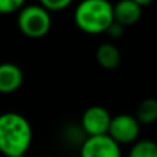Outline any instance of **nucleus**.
Returning <instances> with one entry per match:
<instances>
[{
    "mask_svg": "<svg viewBox=\"0 0 157 157\" xmlns=\"http://www.w3.org/2000/svg\"><path fill=\"white\" fill-rule=\"evenodd\" d=\"M32 138V127L22 114L15 112L0 114V153L6 157L25 156Z\"/></svg>",
    "mask_w": 157,
    "mask_h": 157,
    "instance_id": "obj_1",
    "label": "nucleus"
},
{
    "mask_svg": "<svg viewBox=\"0 0 157 157\" xmlns=\"http://www.w3.org/2000/svg\"><path fill=\"white\" fill-rule=\"evenodd\" d=\"M113 22V4L109 0H81L75 10V24L88 35L105 33Z\"/></svg>",
    "mask_w": 157,
    "mask_h": 157,
    "instance_id": "obj_2",
    "label": "nucleus"
},
{
    "mask_svg": "<svg viewBox=\"0 0 157 157\" xmlns=\"http://www.w3.org/2000/svg\"><path fill=\"white\" fill-rule=\"evenodd\" d=\"M21 33L30 39H40L51 29V14L40 4H29L18 11L17 19Z\"/></svg>",
    "mask_w": 157,
    "mask_h": 157,
    "instance_id": "obj_3",
    "label": "nucleus"
},
{
    "mask_svg": "<svg viewBox=\"0 0 157 157\" xmlns=\"http://www.w3.org/2000/svg\"><path fill=\"white\" fill-rule=\"evenodd\" d=\"M139 131H141V124L135 119V116L121 113L112 117L106 135H109L120 146V145L135 144L139 136Z\"/></svg>",
    "mask_w": 157,
    "mask_h": 157,
    "instance_id": "obj_4",
    "label": "nucleus"
},
{
    "mask_svg": "<svg viewBox=\"0 0 157 157\" xmlns=\"http://www.w3.org/2000/svg\"><path fill=\"white\" fill-rule=\"evenodd\" d=\"M112 116L103 106L94 105L84 110L81 116V130L87 136L106 135L109 130Z\"/></svg>",
    "mask_w": 157,
    "mask_h": 157,
    "instance_id": "obj_5",
    "label": "nucleus"
},
{
    "mask_svg": "<svg viewBox=\"0 0 157 157\" xmlns=\"http://www.w3.org/2000/svg\"><path fill=\"white\" fill-rule=\"evenodd\" d=\"M80 157H121V149L109 135L87 136L81 144Z\"/></svg>",
    "mask_w": 157,
    "mask_h": 157,
    "instance_id": "obj_6",
    "label": "nucleus"
},
{
    "mask_svg": "<svg viewBox=\"0 0 157 157\" xmlns=\"http://www.w3.org/2000/svg\"><path fill=\"white\" fill-rule=\"evenodd\" d=\"M24 73L15 63H0V94H11L22 86Z\"/></svg>",
    "mask_w": 157,
    "mask_h": 157,
    "instance_id": "obj_7",
    "label": "nucleus"
},
{
    "mask_svg": "<svg viewBox=\"0 0 157 157\" xmlns=\"http://www.w3.org/2000/svg\"><path fill=\"white\" fill-rule=\"evenodd\" d=\"M142 8L131 0H119L113 4V21L119 22L123 26L134 25L141 19Z\"/></svg>",
    "mask_w": 157,
    "mask_h": 157,
    "instance_id": "obj_8",
    "label": "nucleus"
},
{
    "mask_svg": "<svg viewBox=\"0 0 157 157\" xmlns=\"http://www.w3.org/2000/svg\"><path fill=\"white\" fill-rule=\"evenodd\" d=\"M95 58L101 68L112 71L116 69L121 62L120 50L112 43H102L95 51Z\"/></svg>",
    "mask_w": 157,
    "mask_h": 157,
    "instance_id": "obj_9",
    "label": "nucleus"
},
{
    "mask_svg": "<svg viewBox=\"0 0 157 157\" xmlns=\"http://www.w3.org/2000/svg\"><path fill=\"white\" fill-rule=\"evenodd\" d=\"M135 119L139 124H152L157 121V99L146 98L136 108Z\"/></svg>",
    "mask_w": 157,
    "mask_h": 157,
    "instance_id": "obj_10",
    "label": "nucleus"
},
{
    "mask_svg": "<svg viewBox=\"0 0 157 157\" xmlns=\"http://www.w3.org/2000/svg\"><path fill=\"white\" fill-rule=\"evenodd\" d=\"M128 157H157V144L150 139L136 141L131 147Z\"/></svg>",
    "mask_w": 157,
    "mask_h": 157,
    "instance_id": "obj_11",
    "label": "nucleus"
},
{
    "mask_svg": "<svg viewBox=\"0 0 157 157\" xmlns=\"http://www.w3.org/2000/svg\"><path fill=\"white\" fill-rule=\"evenodd\" d=\"M26 0H0V14H13L25 7Z\"/></svg>",
    "mask_w": 157,
    "mask_h": 157,
    "instance_id": "obj_12",
    "label": "nucleus"
},
{
    "mask_svg": "<svg viewBox=\"0 0 157 157\" xmlns=\"http://www.w3.org/2000/svg\"><path fill=\"white\" fill-rule=\"evenodd\" d=\"M39 2H40L41 7L46 8L48 13H51V11L65 10L66 7L71 6V3L73 0H39Z\"/></svg>",
    "mask_w": 157,
    "mask_h": 157,
    "instance_id": "obj_13",
    "label": "nucleus"
},
{
    "mask_svg": "<svg viewBox=\"0 0 157 157\" xmlns=\"http://www.w3.org/2000/svg\"><path fill=\"white\" fill-rule=\"evenodd\" d=\"M105 33L110 39H114V40H117V39H120L123 35H124V26H123V25H120L119 22L113 21L110 25H109V28L106 29Z\"/></svg>",
    "mask_w": 157,
    "mask_h": 157,
    "instance_id": "obj_14",
    "label": "nucleus"
},
{
    "mask_svg": "<svg viewBox=\"0 0 157 157\" xmlns=\"http://www.w3.org/2000/svg\"><path fill=\"white\" fill-rule=\"evenodd\" d=\"M131 2H134L135 3V4H138L139 7H146V6H149L150 3L153 2V0H131Z\"/></svg>",
    "mask_w": 157,
    "mask_h": 157,
    "instance_id": "obj_15",
    "label": "nucleus"
},
{
    "mask_svg": "<svg viewBox=\"0 0 157 157\" xmlns=\"http://www.w3.org/2000/svg\"><path fill=\"white\" fill-rule=\"evenodd\" d=\"M17 157H26V156H17Z\"/></svg>",
    "mask_w": 157,
    "mask_h": 157,
    "instance_id": "obj_16",
    "label": "nucleus"
}]
</instances>
